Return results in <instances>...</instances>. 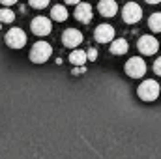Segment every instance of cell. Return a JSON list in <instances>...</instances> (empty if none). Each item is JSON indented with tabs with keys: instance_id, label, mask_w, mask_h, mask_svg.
Masks as SVG:
<instances>
[{
	"instance_id": "cell-1",
	"label": "cell",
	"mask_w": 161,
	"mask_h": 159,
	"mask_svg": "<svg viewBox=\"0 0 161 159\" xmlns=\"http://www.w3.org/2000/svg\"><path fill=\"white\" fill-rule=\"evenodd\" d=\"M53 54V47L47 43V41H36L30 49V60L34 64H43L51 58Z\"/></svg>"
},
{
	"instance_id": "cell-2",
	"label": "cell",
	"mask_w": 161,
	"mask_h": 159,
	"mask_svg": "<svg viewBox=\"0 0 161 159\" xmlns=\"http://www.w3.org/2000/svg\"><path fill=\"white\" fill-rule=\"evenodd\" d=\"M137 94H139V97H141L142 101H154V99H158V96H159V84L154 79H146L141 86H139Z\"/></svg>"
},
{
	"instance_id": "cell-3",
	"label": "cell",
	"mask_w": 161,
	"mask_h": 159,
	"mask_svg": "<svg viewBox=\"0 0 161 159\" xmlns=\"http://www.w3.org/2000/svg\"><path fill=\"white\" fill-rule=\"evenodd\" d=\"M125 73L131 77V79H141L144 73H146V62L141 58V56H133L125 62Z\"/></svg>"
},
{
	"instance_id": "cell-4",
	"label": "cell",
	"mask_w": 161,
	"mask_h": 159,
	"mask_svg": "<svg viewBox=\"0 0 161 159\" xmlns=\"http://www.w3.org/2000/svg\"><path fill=\"white\" fill-rule=\"evenodd\" d=\"M6 45L11 49H23L26 45V34L21 28H11L6 34Z\"/></svg>"
},
{
	"instance_id": "cell-5",
	"label": "cell",
	"mask_w": 161,
	"mask_h": 159,
	"mask_svg": "<svg viewBox=\"0 0 161 159\" xmlns=\"http://www.w3.org/2000/svg\"><path fill=\"white\" fill-rule=\"evenodd\" d=\"M122 17H124L125 23L135 25V23L141 21V17H142V9H141L139 4H135V2H127V4L124 6V9H122Z\"/></svg>"
},
{
	"instance_id": "cell-6",
	"label": "cell",
	"mask_w": 161,
	"mask_h": 159,
	"mask_svg": "<svg viewBox=\"0 0 161 159\" xmlns=\"http://www.w3.org/2000/svg\"><path fill=\"white\" fill-rule=\"evenodd\" d=\"M137 49L142 54H156L159 49V43L154 36H141V40L137 41Z\"/></svg>"
},
{
	"instance_id": "cell-7",
	"label": "cell",
	"mask_w": 161,
	"mask_h": 159,
	"mask_svg": "<svg viewBox=\"0 0 161 159\" xmlns=\"http://www.w3.org/2000/svg\"><path fill=\"white\" fill-rule=\"evenodd\" d=\"M30 28H32V32L36 34V36H47V34H51V21L47 19V17H36V19H32V23H30Z\"/></svg>"
},
{
	"instance_id": "cell-8",
	"label": "cell",
	"mask_w": 161,
	"mask_h": 159,
	"mask_svg": "<svg viewBox=\"0 0 161 159\" xmlns=\"http://www.w3.org/2000/svg\"><path fill=\"white\" fill-rule=\"evenodd\" d=\"M82 34H80L79 30H75V28H68L64 34H62V43L66 45V47H69V49H77L80 43H82Z\"/></svg>"
},
{
	"instance_id": "cell-9",
	"label": "cell",
	"mask_w": 161,
	"mask_h": 159,
	"mask_svg": "<svg viewBox=\"0 0 161 159\" xmlns=\"http://www.w3.org/2000/svg\"><path fill=\"white\" fill-rule=\"evenodd\" d=\"M77 8H75V19L80 21V23H90L92 21V15H94V11H92V6L88 4V2H79V4H75Z\"/></svg>"
},
{
	"instance_id": "cell-10",
	"label": "cell",
	"mask_w": 161,
	"mask_h": 159,
	"mask_svg": "<svg viewBox=\"0 0 161 159\" xmlns=\"http://www.w3.org/2000/svg\"><path fill=\"white\" fill-rule=\"evenodd\" d=\"M94 38L99 43H109V41L114 40V28L111 25H99L94 32Z\"/></svg>"
},
{
	"instance_id": "cell-11",
	"label": "cell",
	"mask_w": 161,
	"mask_h": 159,
	"mask_svg": "<svg viewBox=\"0 0 161 159\" xmlns=\"http://www.w3.org/2000/svg\"><path fill=\"white\" fill-rule=\"evenodd\" d=\"M97 9L103 17H114L118 11V4H116V0H99Z\"/></svg>"
},
{
	"instance_id": "cell-12",
	"label": "cell",
	"mask_w": 161,
	"mask_h": 159,
	"mask_svg": "<svg viewBox=\"0 0 161 159\" xmlns=\"http://www.w3.org/2000/svg\"><path fill=\"white\" fill-rule=\"evenodd\" d=\"M127 49H129L127 41L122 40V38L120 40H113V43H111V52H113V54H125Z\"/></svg>"
},
{
	"instance_id": "cell-13",
	"label": "cell",
	"mask_w": 161,
	"mask_h": 159,
	"mask_svg": "<svg viewBox=\"0 0 161 159\" xmlns=\"http://www.w3.org/2000/svg\"><path fill=\"white\" fill-rule=\"evenodd\" d=\"M51 17H53L54 21L62 23V21H66V19H68V9H66L64 6L56 4V6H53V9H51Z\"/></svg>"
},
{
	"instance_id": "cell-14",
	"label": "cell",
	"mask_w": 161,
	"mask_h": 159,
	"mask_svg": "<svg viewBox=\"0 0 161 159\" xmlns=\"http://www.w3.org/2000/svg\"><path fill=\"white\" fill-rule=\"evenodd\" d=\"M69 62L73 66H82L86 62V51H80V49H73L71 54H69Z\"/></svg>"
},
{
	"instance_id": "cell-15",
	"label": "cell",
	"mask_w": 161,
	"mask_h": 159,
	"mask_svg": "<svg viewBox=\"0 0 161 159\" xmlns=\"http://www.w3.org/2000/svg\"><path fill=\"white\" fill-rule=\"evenodd\" d=\"M148 26L152 32H161V13H152L148 19Z\"/></svg>"
},
{
	"instance_id": "cell-16",
	"label": "cell",
	"mask_w": 161,
	"mask_h": 159,
	"mask_svg": "<svg viewBox=\"0 0 161 159\" xmlns=\"http://www.w3.org/2000/svg\"><path fill=\"white\" fill-rule=\"evenodd\" d=\"M15 21V13L9 9V8H2L0 9V23H13Z\"/></svg>"
},
{
	"instance_id": "cell-17",
	"label": "cell",
	"mask_w": 161,
	"mask_h": 159,
	"mask_svg": "<svg viewBox=\"0 0 161 159\" xmlns=\"http://www.w3.org/2000/svg\"><path fill=\"white\" fill-rule=\"evenodd\" d=\"M28 4L32 8H36V9H43V8L49 6V0H28Z\"/></svg>"
},
{
	"instance_id": "cell-18",
	"label": "cell",
	"mask_w": 161,
	"mask_h": 159,
	"mask_svg": "<svg viewBox=\"0 0 161 159\" xmlns=\"http://www.w3.org/2000/svg\"><path fill=\"white\" fill-rule=\"evenodd\" d=\"M97 58V51L96 49H88L86 51V60H96Z\"/></svg>"
},
{
	"instance_id": "cell-19",
	"label": "cell",
	"mask_w": 161,
	"mask_h": 159,
	"mask_svg": "<svg viewBox=\"0 0 161 159\" xmlns=\"http://www.w3.org/2000/svg\"><path fill=\"white\" fill-rule=\"evenodd\" d=\"M154 71H156L158 75H161V56L156 60V62H154Z\"/></svg>"
},
{
	"instance_id": "cell-20",
	"label": "cell",
	"mask_w": 161,
	"mask_h": 159,
	"mask_svg": "<svg viewBox=\"0 0 161 159\" xmlns=\"http://www.w3.org/2000/svg\"><path fill=\"white\" fill-rule=\"evenodd\" d=\"M0 2H2V4H4L6 8H8V6H13V4H17L19 0H0Z\"/></svg>"
},
{
	"instance_id": "cell-21",
	"label": "cell",
	"mask_w": 161,
	"mask_h": 159,
	"mask_svg": "<svg viewBox=\"0 0 161 159\" xmlns=\"http://www.w3.org/2000/svg\"><path fill=\"white\" fill-rule=\"evenodd\" d=\"M80 0H66V4H79Z\"/></svg>"
},
{
	"instance_id": "cell-22",
	"label": "cell",
	"mask_w": 161,
	"mask_h": 159,
	"mask_svg": "<svg viewBox=\"0 0 161 159\" xmlns=\"http://www.w3.org/2000/svg\"><path fill=\"white\" fill-rule=\"evenodd\" d=\"M146 2H148V4H159L161 0H146Z\"/></svg>"
}]
</instances>
